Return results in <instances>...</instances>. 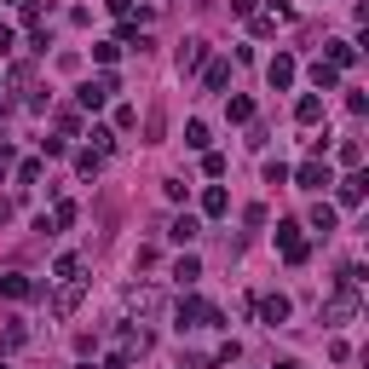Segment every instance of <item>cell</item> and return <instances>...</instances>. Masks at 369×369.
Instances as JSON below:
<instances>
[{
    "instance_id": "9c48e42d",
    "label": "cell",
    "mask_w": 369,
    "mask_h": 369,
    "mask_svg": "<svg viewBox=\"0 0 369 369\" xmlns=\"http://www.w3.org/2000/svg\"><path fill=\"white\" fill-rule=\"evenodd\" d=\"M0 295H6V300H29V295H35V283L12 271V277H0Z\"/></svg>"
},
{
    "instance_id": "cb8c5ba5",
    "label": "cell",
    "mask_w": 369,
    "mask_h": 369,
    "mask_svg": "<svg viewBox=\"0 0 369 369\" xmlns=\"http://www.w3.org/2000/svg\"><path fill=\"white\" fill-rule=\"evenodd\" d=\"M116 52H121L116 41H99V46H92V58H99V63H116Z\"/></svg>"
},
{
    "instance_id": "4fadbf2b",
    "label": "cell",
    "mask_w": 369,
    "mask_h": 369,
    "mask_svg": "<svg viewBox=\"0 0 369 369\" xmlns=\"http://www.w3.org/2000/svg\"><path fill=\"white\" fill-rule=\"evenodd\" d=\"M226 208H231V197H226L219 185H208V190H202V214H226Z\"/></svg>"
},
{
    "instance_id": "8fae6325",
    "label": "cell",
    "mask_w": 369,
    "mask_h": 369,
    "mask_svg": "<svg viewBox=\"0 0 369 369\" xmlns=\"http://www.w3.org/2000/svg\"><path fill=\"white\" fill-rule=\"evenodd\" d=\"M363 185H369L363 173H346V179H341V202H346V208H358V202H363Z\"/></svg>"
},
{
    "instance_id": "30bf717a",
    "label": "cell",
    "mask_w": 369,
    "mask_h": 369,
    "mask_svg": "<svg viewBox=\"0 0 369 369\" xmlns=\"http://www.w3.org/2000/svg\"><path fill=\"white\" fill-rule=\"evenodd\" d=\"M168 237H173V243H197V237H202V226H197L190 214H179V219L168 226Z\"/></svg>"
},
{
    "instance_id": "7c38bea8",
    "label": "cell",
    "mask_w": 369,
    "mask_h": 369,
    "mask_svg": "<svg viewBox=\"0 0 369 369\" xmlns=\"http://www.w3.org/2000/svg\"><path fill=\"white\" fill-rule=\"evenodd\" d=\"M317 116H323V99H317V92H306V99L295 104V121H306V127H312Z\"/></svg>"
},
{
    "instance_id": "5bb4252c",
    "label": "cell",
    "mask_w": 369,
    "mask_h": 369,
    "mask_svg": "<svg viewBox=\"0 0 369 369\" xmlns=\"http://www.w3.org/2000/svg\"><path fill=\"white\" fill-rule=\"evenodd\" d=\"M352 58H358V46H352V41H329V58H323V63L341 70V63H352Z\"/></svg>"
},
{
    "instance_id": "3957f363",
    "label": "cell",
    "mask_w": 369,
    "mask_h": 369,
    "mask_svg": "<svg viewBox=\"0 0 369 369\" xmlns=\"http://www.w3.org/2000/svg\"><path fill=\"white\" fill-rule=\"evenodd\" d=\"M110 92H116V81H110V75H99V81H81V87H75V104H81V110H99Z\"/></svg>"
},
{
    "instance_id": "e0dca14e",
    "label": "cell",
    "mask_w": 369,
    "mask_h": 369,
    "mask_svg": "<svg viewBox=\"0 0 369 369\" xmlns=\"http://www.w3.org/2000/svg\"><path fill=\"white\" fill-rule=\"evenodd\" d=\"M226 116L231 121H254V99H226Z\"/></svg>"
},
{
    "instance_id": "6da1fadb",
    "label": "cell",
    "mask_w": 369,
    "mask_h": 369,
    "mask_svg": "<svg viewBox=\"0 0 369 369\" xmlns=\"http://www.w3.org/2000/svg\"><path fill=\"white\" fill-rule=\"evenodd\" d=\"M277 248H283V260H288V266H306V254H312L295 219H283V226H277Z\"/></svg>"
},
{
    "instance_id": "484cf974",
    "label": "cell",
    "mask_w": 369,
    "mask_h": 369,
    "mask_svg": "<svg viewBox=\"0 0 369 369\" xmlns=\"http://www.w3.org/2000/svg\"><path fill=\"white\" fill-rule=\"evenodd\" d=\"M110 12H116V18H127V12H133V0H104Z\"/></svg>"
},
{
    "instance_id": "ba28073f",
    "label": "cell",
    "mask_w": 369,
    "mask_h": 369,
    "mask_svg": "<svg viewBox=\"0 0 369 369\" xmlns=\"http://www.w3.org/2000/svg\"><path fill=\"white\" fill-rule=\"evenodd\" d=\"M202 63H208V41H185L179 46V70L190 75V70H202Z\"/></svg>"
},
{
    "instance_id": "5b68a950",
    "label": "cell",
    "mask_w": 369,
    "mask_h": 369,
    "mask_svg": "<svg viewBox=\"0 0 369 369\" xmlns=\"http://www.w3.org/2000/svg\"><path fill=\"white\" fill-rule=\"evenodd\" d=\"M266 81L277 87V92H283V87H295V58H288V52H277V58L266 63Z\"/></svg>"
},
{
    "instance_id": "d4e9b609",
    "label": "cell",
    "mask_w": 369,
    "mask_h": 369,
    "mask_svg": "<svg viewBox=\"0 0 369 369\" xmlns=\"http://www.w3.org/2000/svg\"><path fill=\"white\" fill-rule=\"evenodd\" d=\"M254 6H260V0H231V12H237V18H254Z\"/></svg>"
},
{
    "instance_id": "2e32d148",
    "label": "cell",
    "mask_w": 369,
    "mask_h": 369,
    "mask_svg": "<svg viewBox=\"0 0 369 369\" xmlns=\"http://www.w3.org/2000/svg\"><path fill=\"white\" fill-rule=\"evenodd\" d=\"M52 271H58L63 283H81V260H75V254H58V266H52Z\"/></svg>"
},
{
    "instance_id": "9a60e30c",
    "label": "cell",
    "mask_w": 369,
    "mask_h": 369,
    "mask_svg": "<svg viewBox=\"0 0 369 369\" xmlns=\"http://www.w3.org/2000/svg\"><path fill=\"white\" fill-rule=\"evenodd\" d=\"M312 81H317V87L329 92L335 81H341V70H335V63H323V58H317V63H312Z\"/></svg>"
},
{
    "instance_id": "4316f807",
    "label": "cell",
    "mask_w": 369,
    "mask_h": 369,
    "mask_svg": "<svg viewBox=\"0 0 369 369\" xmlns=\"http://www.w3.org/2000/svg\"><path fill=\"white\" fill-rule=\"evenodd\" d=\"M271 369H300V363H295V358H283V363H271Z\"/></svg>"
},
{
    "instance_id": "ac0fdd59",
    "label": "cell",
    "mask_w": 369,
    "mask_h": 369,
    "mask_svg": "<svg viewBox=\"0 0 369 369\" xmlns=\"http://www.w3.org/2000/svg\"><path fill=\"white\" fill-rule=\"evenodd\" d=\"M0 346H6V352L23 346V323H18V317H6V335H0Z\"/></svg>"
},
{
    "instance_id": "ffe728a7",
    "label": "cell",
    "mask_w": 369,
    "mask_h": 369,
    "mask_svg": "<svg viewBox=\"0 0 369 369\" xmlns=\"http://www.w3.org/2000/svg\"><path fill=\"white\" fill-rule=\"evenodd\" d=\"M185 144H190V150H208V127L202 121H185Z\"/></svg>"
},
{
    "instance_id": "277c9868",
    "label": "cell",
    "mask_w": 369,
    "mask_h": 369,
    "mask_svg": "<svg viewBox=\"0 0 369 369\" xmlns=\"http://www.w3.org/2000/svg\"><path fill=\"white\" fill-rule=\"evenodd\" d=\"M295 185L300 190H323V185H335V173H329V162H300L295 168Z\"/></svg>"
},
{
    "instance_id": "7402d4cb",
    "label": "cell",
    "mask_w": 369,
    "mask_h": 369,
    "mask_svg": "<svg viewBox=\"0 0 369 369\" xmlns=\"http://www.w3.org/2000/svg\"><path fill=\"white\" fill-rule=\"evenodd\" d=\"M110 139H116L110 127H92V156H104V150H110Z\"/></svg>"
},
{
    "instance_id": "44dd1931",
    "label": "cell",
    "mask_w": 369,
    "mask_h": 369,
    "mask_svg": "<svg viewBox=\"0 0 369 369\" xmlns=\"http://www.w3.org/2000/svg\"><path fill=\"white\" fill-rule=\"evenodd\" d=\"M173 277H179V283H197V277H202V266H197V260H190V254H185V260L173 266Z\"/></svg>"
},
{
    "instance_id": "7a4b0ae2",
    "label": "cell",
    "mask_w": 369,
    "mask_h": 369,
    "mask_svg": "<svg viewBox=\"0 0 369 369\" xmlns=\"http://www.w3.org/2000/svg\"><path fill=\"white\" fill-rule=\"evenodd\" d=\"M173 317H179V329H202V323H226V317H219L214 306H202V300H179V312H173Z\"/></svg>"
},
{
    "instance_id": "603a6c76",
    "label": "cell",
    "mask_w": 369,
    "mask_h": 369,
    "mask_svg": "<svg viewBox=\"0 0 369 369\" xmlns=\"http://www.w3.org/2000/svg\"><path fill=\"white\" fill-rule=\"evenodd\" d=\"M52 226H75V202H58L52 208Z\"/></svg>"
},
{
    "instance_id": "d6986e66",
    "label": "cell",
    "mask_w": 369,
    "mask_h": 369,
    "mask_svg": "<svg viewBox=\"0 0 369 369\" xmlns=\"http://www.w3.org/2000/svg\"><path fill=\"white\" fill-rule=\"evenodd\" d=\"M312 226H317V231H323V237L335 231V208H329V202H317V208H312Z\"/></svg>"
},
{
    "instance_id": "8992f818",
    "label": "cell",
    "mask_w": 369,
    "mask_h": 369,
    "mask_svg": "<svg viewBox=\"0 0 369 369\" xmlns=\"http://www.w3.org/2000/svg\"><path fill=\"white\" fill-rule=\"evenodd\" d=\"M226 81H231V63H226V58H208V63H202V87H208V92H219Z\"/></svg>"
},
{
    "instance_id": "52a82bcc",
    "label": "cell",
    "mask_w": 369,
    "mask_h": 369,
    "mask_svg": "<svg viewBox=\"0 0 369 369\" xmlns=\"http://www.w3.org/2000/svg\"><path fill=\"white\" fill-rule=\"evenodd\" d=\"M260 317H266L271 329H277V323H288V295H266V300H260Z\"/></svg>"
}]
</instances>
